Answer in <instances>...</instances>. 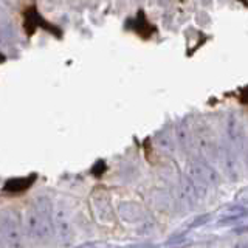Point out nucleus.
Listing matches in <instances>:
<instances>
[{
	"mask_svg": "<svg viewBox=\"0 0 248 248\" xmlns=\"http://www.w3.org/2000/svg\"><path fill=\"white\" fill-rule=\"evenodd\" d=\"M51 200L46 196H39L23 217V228L31 240H46L54 231Z\"/></svg>",
	"mask_w": 248,
	"mask_h": 248,
	"instance_id": "1",
	"label": "nucleus"
},
{
	"mask_svg": "<svg viewBox=\"0 0 248 248\" xmlns=\"http://www.w3.org/2000/svg\"><path fill=\"white\" fill-rule=\"evenodd\" d=\"M23 223L19 214L3 213L2 216V248H23Z\"/></svg>",
	"mask_w": 248,
	"mask_h": 248,
	"instance_id": "2",
	"label": "nucleus"
},
{
	"mask_svg": "<svg viewBox=\"0 0 248 248\" xmlns=\"http://www.w3.org/2000/svg\"><path fill=\"white\" fill-rule=\"evenodd\" d=\"M188 174H189V177L192 178V180H196L197 183L206 186V188H209V186L220 185L219 174H217L211 166H208L206 163H202V161L189 163Z\"/></svg>",
	"mask_w": 248,
	"mask_h": 248,
	"instance_id": "3",
	"label": "nucleus"
},
{
	"mask_svg": "<svg viewBox=\"0 0 248 248\" xmlns=\"http://www.w3.org/2000/svg\"><path fill=\"white\" fill-rule=\"evenodd\" d=\"M54 231L58 232L62 245H70L73 242V228L70 222V211L65 206H59L54 211Z\"/></svg>",
	"mask_w": 248,
	"mask_h": 248,
	"instance_id": "4",
	"label": "nucleus"
},
{
	"mask_svg": "<svg viewBox=\"0 0 248 248\" xmlns=\"http://www.w3.org/2000/svg\"><path fill=\"white\" fill-rule=\"evenodd\" d=\"M36 175H30V177H25V178H13V180H8L5 185H3V191L5 192H10V194H20L23 191H27L33 182L36 180Z\"/></svg>",
	"mask_w": 248,
	"mask_h": 248,
	"instance_id": "5",
	"label": "nucleus"
}]
</instances>
